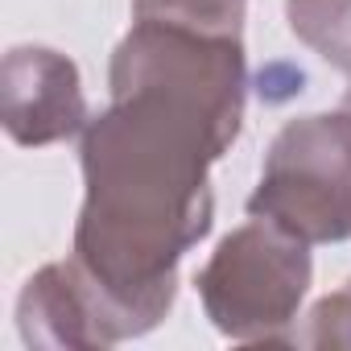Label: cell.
Here are the masks:
<instances>
[{
    "label": "cell",
    "instance_id": "10",
    "mask_svg": "<svg viewBox=\"0 0 351 351\" xmlns=\"http://www.w3.org/2000/svg\"><path fill=\"white\" fill-rule=\"evenodd\" d=\"M343 108H347V112H351V91H347V104H343Z\"/></svg>",
    "mask_w": 351,
    "mask_h": 351
},
{
    "label": "cell",
    "instance_id": "7",
    "mask_svg": "<svg viewBox=\"0 0 351 351\" xmlns=\"http://www.w3.org/2000/svg\"><path fill=\"white\" fill-rule=\"evenodd\" d=\"M285 17L298 42L351 75V0H285Z\"/></svg>",
    "mask_w": 351,
    "mask_h": 351
},
{
    "label": "cell",
    "instance_id": "6",
    "mask_svg": "<svg viewBox=\"0 0 351 351\" xmlns=\"http://www.w3.org/2000/svg\"><path fill=\"white\" fill-rule=\"evenodd\" d=\"M17 326L29 347H54V351L104 347L95 330V314L83 298V285L71 261L46 265L38 277H29L17 302Z\"/></svg>",
    "mask_w": 351,
    "mask_h": 351
},
{
    "label": "cell",
    "instance_id": "8",
    "mask_svg": "<svg viewBox=\"0 0 351 351\" xmlns=\"http://www.w3.org/2000/svg\"><path fill=\"white\" fill-rule=\"evenodd\" d=\"M132 21H165L199 34L240 38L244 0H132Z\"/></svg>",
    "mask_w": 351,
    "mask_h": 351
},
{
    "label": "cell",
    "instance_id": "5",
    "mask_svg": "<svg viewBox=\"0 0 351 351\" xmlns=\"http://www.w3.org/2000/svg\"><path fill=\"white\" fill-rule=\"evenodd\" d=\"M0 112L17 145H54L87 128V99L71 58L46 46H17L5 58Z\"/></svg>",
    "mask_w": 351,
    "mask_h": 351
},
{
    "label": "cell",
    "instance_id": "1",
    "mask_svg": "<svg viewBox=\"0 0 351 351\" xmlns=\"http://www.w3.org/2000/svg\"><path fill=\"white\" fill-rule=\"evenodd\" d=\"M232 141V128L161 91L112 95V108L87 120V199L71 265L104 347L169 314L178 261L211 232L207 169Z\"/></svg>",
    "mask_w": 351,
    "mask_h": 351
},
{
    "label": "cell",
    "instance_id": "2",
    "mask_svg": "<svg viewBox=\"0 0 351 351\" xmlns=\"http://www.w3.org/2000/svg\"><path fill=\"white\" fill-rule=\"evenodd\" d=\"M195 285L219 335L236 343L285 339L310 289V244L252 215L211 252Z\"/></svg>",
    "mask_w": 351,
    "mask_h": 351
},
{
    "label": "cell",
    "instance_id": "3",
    "mask_svg": "<svg viewBox=\"0 0 351 351\" xmlns=\"http://www.w3.org/2000/svg\"><path fill=\"white\" fill-rule=\"evenodd\" d=\"M248 215L273 219L306 244L351 240V112L306 116L277 132Z\"/></svg>",
    "mask_w": 351,
    "mask_h": 351
},
{
    "label": "cell",
    "instance_id": "9",
    "mask_svg": "<svg viewBox=\"0 0 351 351\" xmlns=\"http://www.w3.org/2000/svg\"><path fill=\"white\" fill-rule=\"evenodd\" d=\"M293 343H306V347H351V281L310 310L306 330L293 335Z\"/></svg>",
    "mask_w": 351,
    "mask_h": 351
},
{
    "label": "cell",
    "instance_id": "4",
    "mask_svg": "<svg viewBox=\"0 0 351 351\" xmlns=\"http://www.w3.org/2000/svg\"><path fill=\"white\" fill-rule=\"evenodd\" d=\"M112 95L161 91L240 136L244 120V46L240 38L199 34L165 21H132L112 54Z\"/></svg>",
    "mask_w": 351,
    "mask_h": 351
}]
</instances>
